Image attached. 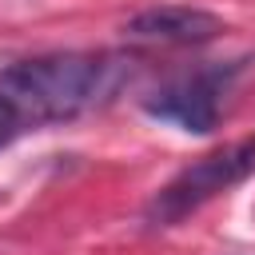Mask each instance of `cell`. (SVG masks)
<instances>
[{"label": "cell", "mask_w": 255, "mask_h": 255, "mask_svg": "<svg viewBox=\"0 0 255 255\" xmlns=\"http://www.w3.org/2000/svg\"><path fill=\"white\" fill-rule=\"evenodd\" d=\"M239 64H219V68H203L195 76H183L167 88H159L143 108L155 116V120H167V124H179L183 131H211L215 120H219V108H223V96L235 80Z\"/></svg>", "instance_id": "cell-3"}, {"label": "cell", "mask_w": 255, "mask_h": 255, "mask_svg": "<svg viewBox=\"0 0 255 255\" xmlns=\"http://www.w3.org/2000/svg\"><path fill=\"white\" fill-rule=\"evenodd\" d=\"M20 131H24V128H20V124H16V116H12V112H8V108H4V104H0V147H4V143H8V139H16V135H20Z\"/></svg>", "instance_id": "cell-5"}, {"label": "cell", "mask_w": 255, "mask_h": 255, "mask_svg": "<svg viewBox=\"0 0 255 255\" xmlns=\"http://www.w3.org/2000/svg\"><path fill=\"white\" fill-rule=\"evenodd\" d=\"M124 32L139 44H207L223 32V24L203 8H147L131 16Z\"/></svg>", "instance_id": "cell-4"}, {"label": "cell", "mask_w": 255, "mask_h": 255, "mask_svg": "<svg viewBox=\"0 0 255 255\" xmlns=\"http://www.w3.org/2000/svg\"><path fill=\"white\" fill-rule=\"evenodd\" d=\"M128 64L116 56L92 52H52L0 68V104L16 116V124L44 128L60 120H76L80 112L104 104L124 84Z\"/></svg>", "instance_id": "cell-1"}, {"label": "cell", "mask_w": 255, "mask_h": 255, "mask_svg": "<svg viewBox=\"0 0 255 255\" xmlns=\"http://www.w3.org/2000/svg\"><path fill=\"white\" fill-rule=\"evenodd\" d=\"M255 171V135L235 139L211 155H199L195 163H187L171 183H163L151 203H147V223L151 227H171L179 219H187L191 211H199L207 199L231 191L235 183H243Z\"/></svg>", "instance_id": "cell-2"}]
</instances>
